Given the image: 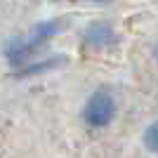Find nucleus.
Here are the masks:
<instances>
[{"label": "nucleus", "mask_w": 158, "mask_h": 158, "mask_svg": "<svg viewBox=\"0 0 158 158\" xmlns=\"http://www.w3.org/2000/svg\"><path fill=\"white\" fill-rule=\"evenodd\" d=\"M116 118V102L109 92H94L83 106V120L90 127H106Z\"/></svg>", "instance_id": "f257e3e1"}, {"label": "nucleus", "mask_w": 158, "mask_h": 158, "mask_svg": "<svg viewBox=\"0 0 158 158\" xmlns=\"http://www.w3.org/2000/svg\"><path fill=\"white\" fill-rule=\"evenodd\" d=\"M85 40L90 43V45H94V47H104V45H111L113 40H116V33H113V28H111V24H92V26L85 31Z\"/></svg>", "instance_id": "f03ea898"}, {"label": "nucleus", "mask_w": 158, "mask_h": 158, "mask_svg": "<svg viewBox=\"0 0 158 158\" xmlns=\"http://www.w3.org/2000/svg\"><path fill=\"white\" fill-rule=\"evenodd\" d=\"M142 142H144L146 151H151V153H156V156H158V120H153L151 125L144 130Z\"/></svg>", "instance_id": "7ed1b4c3"}, {"label": "nucleus", "mask_w": 158, "mask_h": 158, "mask_svg": "<svg viewBox=\"0 0 158 158\" xmlns=\"http://www.w3.org/2000/svg\"><path fill=\"white\" fill-rule=\"evenodd\" d=\"M92 2H111V0H92Z\"/></svg>", "instance_id": "20e7f679"}, {"label": "nucleus", "mask_w": 158, "mask_h": 158, "mask_svg": "<svg viewBox=\"0 0 158 158\" xmlns=\"http://www.w3.org/2000/svg\"><path fill=\"white\" fill-rule=\"evenodd\" d=\"M156 59H158V47H156Z\"/></svg>", "instance_id": "39448f33"}]
</instances>
